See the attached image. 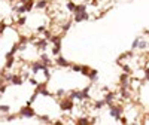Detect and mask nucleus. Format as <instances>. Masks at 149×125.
<instances>
[{
	"label": "nucleus",
	"mask_w": 149,
	"mask_h": 125,
	"mask_svg": "<svg viewBox=\"0 0 149 125\" xmlns=\"http://www.w3.org/2000/svg\"><path fill=\"white\" fill-rule=\"evenodd\" d=\"M35 6V2H31V0H28V2H26L24 3V8H26V12H28V10H31V8Z\"/></svg>",
	"instance_id": "obj_13"
},
{
	"label": "nucleus",
	"mask_w": 149,
	"mask_h": 125,
	"mask_svg": "<svg viewBox=\"0 0 149 125\" xmlns=\"http://www.w3.org/2000/svg\"><path fill=\"white\" fill-rule=\"evenodd\" d=\"M45 31V27L42 26V27H39V28H37V33H43Z\"/></svg>",
	"instance_id": "obj_25"
},
{
	"label": "nucleus",
	"mask_w": 149,
	"mask_h": 125,
	"mask_svg": "<svg viewBox=\"0 0 149 125\" xmlns=\"http://www.w3.org/2000/svg\"><path fill=\"white\" fill-rule=\"evenodd\" d=\"M145 79L149 80V67H146V69H145Z\"/></svg>",
	"instance_id": "obj_24"
},
{
	"label": "nucleus",
	"mask_w": 149,
	"mask_h": 125,
	"mask_svg": "<svg viewBox=\"0 0 149 125\" xmlns=\"http://www.w3.org/2000/svg\"><path fill=\"white\" fill-rule=\"evenodd\" d=\"M87 78H89L91 80H97V78H98V76H97V71H96V70H91V71H89V74H88Z\"/></svg>",
	"instance_id": "obj_15"
},
{
	"label": "nucleus",
	"mask_w": 149,
	"mask_h": 125,
	"mask_svg": "<svg viewBox=\"0 0 149 125\" xmlns=\"http://www.w3.org/2000/svg\"><path fill=\"white\" fill-rule=\"evenodd\" d=\"M148 46H149V42H148V40H142V39H140V43H139V48H137V49L143 51V49H146Z\"/></svg>",
	"instance_id": "obj_12"
},
{
	"label": "nucleus",
	"mask_w": 149,
	"mask_h": 125,
	"mask_svg": "<svg viewBox=\"0 0 149 125\" xmlns=\"http://www.w3.org/2000/svg\"><path fill=\"white\" fill-rule=\"evenodd\" d=\"M10 80H12V83H14V85H21V83H22V79H21L18 74H12Z\"/></svg>",
	"instance_id": "obj_9"
},
{
	"label": "nucleus",
	"mask_w": 149,
	"mask_h": 125,
	"mask_svg": "<svg viewBox=\"0 0 149 125\" xmlns=\"http://www.w3.org/2000/svg\"><path fill=\"white\" fill-rule=\"evenodd\" d=\"M67 9H69L70 12H75V9H76V3H73V2H69V3H67Z\"/></svg>",
	"instance_id": "obj_18"
},
{
	"label": "nucleus",
	"mask_w": 149,
	"mask_h": 125,
	"mask_svg": "<svg viewBox=\"0 0 149 125\" xmlns=\"http://www.w3.org/2000/svg\"><path fill=\"white\" fill-rule=\"evenodd\" d=\"M73 19H75V22H82V21H87V19H88L87 10H85V12H75V17H73Z\"/></svg>",
	"instance_id": "obj_3"
},
{
	"label": "nucleus",
	"mask_w": 149,
	"mask_h": 125,
	"mask_svg": "<svg viewBox=\"0 0 149 125\" xmlns=\"http://www.w3.org/2000/svg\"><path fill=\"white\" fill-rule=\"evenodd\" d=\"M89 71H91V69H89V67H87V66H82V70H81V73H82L84 76H88V74H89Z\"/></svg>",
	"instance_id": "obj_16"
},
{
	"label": "nucleus",
	"mask_w": 149,
	"mask_h": 125,
	"mask_svg": "<svg viewBox=\"0 0 149 125\" xmlns=\"http://www.w3.org/2000/svg\"><path fill=\"white\" fill-rule=\"evenodd\" d=\"M69 28H70V22H66V24L63 26V31H67Z\"/></svg>",
	"instance_id": "obj_23"
},
{
	"label": "nucleus",
	"mask_w": 149,
	"mask_h": 125,
	"mask_svg": "<svg viewBox=\"0 0 149 125\" xmlns=\"http://www.w3.org/2000/svg\"><path fill=\"white\" fill-rule=\"evenodd\" d=\"M46 6H48V2H46V0H39V2L36 3V8L37 9H45Z\"/></svg>",
	"instance_id": "obj_11"
},
{
	"label": "nucleus",
	"mask_w": 149,
	"mask_h": 125,
	"mask_svg": "<svg viewBox=\"0 0 149 125\" xmlns=\"http://www.w3.org/2000/svg\"><path fill=\"white\" fill-rule=\"evenodd\" d=\"M31 69H33V71H39V70H43V69H46V66H45L43 62H35L33 66H31Z\"/></svg>",
	"instance_id": "obj_8"
},
{
	"label": "nucleus",
	"mask_w": 149,
	"mask_h": 125,
	"mask_svg": "<svg viewBox=\"0 0 149 125\" xmlns=\"http://www.w3.org/2000/svg\"><path fill=\"white\" fill-rule=\"evenodd\" d=\"M148 55H149V51H148Z\"/></svg>",
	"instance_id": "obj_26"
},
{
	"label": "nucleus",
	"mask_w": 149,
	"mask_h": 125,
	"mask_svg": "<svg viewBox=\"0 0 149 125\" xmlns=\"http://www.w3.org/2000/svg\"><path fill=\"white\" fill-rule=\"evenodd\" d=\"M109 115L112 116V118H115V119H119L121 115H122V109H121L119 106L110 104V106H109Z\"/></svg>",
	"instance_id": "obj_1"
},
{
	"label": "nucleus",
	"mask_w": 149,
	"mask_h": 125,
	"mask_svg": "<svg viewBox=\"0 0 149 125\" xmlns=\"http://www.w3.org/2000/svg\"><path fill=\"white\" fill-rule=\"evenodd\" d=\"M106 103H105V100H100V101H96L94 103V106H96V109H101V107L105 106Z\"/></svg>",
	"instance_id": "obj_19"
},
{
	"label": "nucleus",
	"mask_w": 149,
	"mask_h": 125,
	"mask_svg": "<svg viewBox=\"0 0 149 125\" xmlns=\"http://www.w3.org/2000/svg\"><path fill=\"white\" fill-rule=\"evenodd\" d=\"M60 107H61L63 110H72L73 109V100L72 98H63Z\"/></svg>",
	"instance_id": "obj_2"
},
{
	"label": "nucleus",
	"mask_w": 149,
	"mask_h": 125,
	"mask_svg": "<svg viewBox=\"0 0 149 125\" xmlns=\"http://www.w3.org/2000/svg\"><path fill=\"white\" fill-rule=\"evenodd\" d=\"M72 70H73V71H81V70H82V66H78V64H73V66H72Z\"/></svg>",
	"instance_id": "obj_20"
},
{
	"label": "nucleus",
	"mask_w": 149,
	"mask_h": 125,
	"mask_svg": "<svg viewBox=\"0 0 149 125\" xmlns=\"http://www.w3.org/2000/svg\"><path fill=\"white\" fill-rule=\"evenodd\" d=\"M113 101H115V94L113 92H107L105 95V103L107 106H110V104H113Z\"/></svg>",
	"instance_id": "obj_5"
},
{
	"label": "nucleus",
	"mask_w": 149,
	"mask_h": 125,
	"mask_svg": "<svg viewBox=\"0 0 149 125\" xmlns=\"http://www.w3.org/2000/svg\"><path fill=\"white\" fill-rule=\"evenodd\" d=\"M87 10V5L84 3V5H76V9H75V12H85ZM73 12V14H75Z\"/></svg>",
	"instance_id": "obj_14"
},
{
	"label": "nucleus",
	"mask_w": 149,
	"mask_h": 125,
	"mask_svg": "<svg viewBox=\"0 0 149 125\" xmlns=\"http://www.w3.org/2000/svg\"><path fill=\"white\" fill-rule=\"evenodd\" d=\"M36 48L37 49H40V51H45V48H46V45H48V39H40L39 42H35Z\"/></svg>",
	"instance_id": "obj_6"
},
{
	"label": "nucleus",
	"mask_w": 149,
	"mask_h": 125,
	"mask_svg": "<svg viewBox=\"0 0 149 125\" xmlns=\"http://www.w3.org/2000/svg\"><path fill=\"white\" fill-rule=\"evenodd\" d=\"M76 124H78V125H88V124H93V122H91L88 118H79Z\"/></svg>",
	"instance_id": "obj_10"
},
{
	"label": "nucleus",
	"mask_w": 149,
	"mask_h": 125,
	"mask_svg": "<svg viewBox=\"0 0 149 125\" xmlns=\"http://www.w3.org/2000/svg\"><path fill=\"white\" fill-rule=\"evenodd\" d=\"M140 39L142 37H136V39H134V42H133V49H137V48H139V43H140Z\"/></svg>",
	"instance_id": "obj_17"
},
{
	"label": "nucleus",
	"mask_w": 149,
	"mask_h": 125,
	"mask_svg": "<svg viewBox=\"0 0 149 125\" xmlns=\"http://www.w3.org/2000/svg\"><path fill=\"white\" fill-rule=\"evenodd\" d=\"M18 24H19V26L26 24V17H21V18H19V19H18Z\"/></svg>",
	"instance_id": "obj_21"
},
{
	"label": "nucleus",
	"mask_w": 149,
	"mask_h": 125,
	"mask_svg": "<svg viewBox=\"0 0 149 125\" xmlns=\"http://www.w3.org/2000/svg\"><path fill=\"white\" fill-rule=\"evenodd\" d=\"M0 112H9V106H0Z\"/></svg>",
	"instance_id": "obj_22"
},
{
	"label": "nucleus",
	"mask_w": 149,
	"mask_h": 125,
	"mask_svg": "<svg viewBox=\"0 0 149 125\" xmlns=\"http://www.w3.org/2000/svg\"><path fill=\"white\" fill-rule=\"evenodd\" d=\"M57 64H58L60 67H69V66H70V62L67 61L66 58H63V57H58V58H57Z\"/></svg>",
	"instance_id": "obj_7"
},
{
	"label": "nucleus",
	"mask_w": 149,
	"mask_h": 125,
	"mask_svg": "<svg viewBox=\"0 0 149 125\" xmlns=\"http://www.w3.org/2000/svg\"><path fill=\"white\" fill-rule=\"evenodd\" d=\"M19 115L26 116V118H33L36 113H35V110H33L31 107H22V109H21V112H19Z\"/></svg>",
	"instance_id": "obj_4"
}]
</instances>
